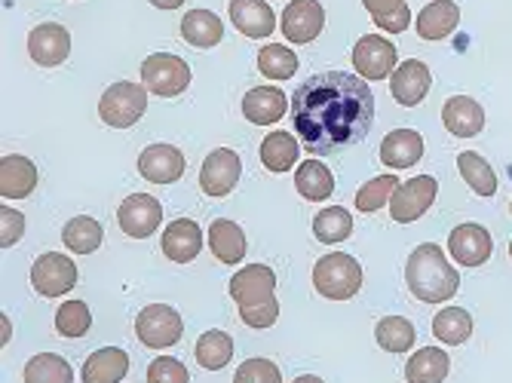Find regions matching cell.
<instances>
[{
    "instance_id": "cell-13",
    "label": "cell",
    "mask_w": 512,
    "mask_h": 383,
    "mask_svg": "<svg viewBox=\"0 0 512 383\" xmlns=\"http://www.w3.org/2000/svg\"><path fill=\"white\" fill-rule=\"evenodd\" d=\"M240 172H243V163H240L237 151H230V148L212 151L203 160V169H200V187H203V194L206 197H227L230 190L237 187Z\"/></svg>"
},
{
    "instance_id": "cell-30",
    "label": "cell",
    "mask_w": 512,
    "mask_h": 383,
    "mask_svg": "<svg viewBox=\"0 0 512 383\" xmlns=\"http://www.w3.org/2000/svg\"><path fill=\"white\" fill-rule=\"evenodd\" d=\"M105 239V230L96 218L89 215H80V218H71L62 230V243L68 246V252L74 255H92Z\"/></svg>"
},
{
    "instance_id": "cell-44",
    "label": "cell",
    "mask_w": 512,
    "mask_h": 383,
    "mask_svg": "<svg viewBox=\"0 0 512 383\" xmlns=\"http://www.w3.org/2000/svg\"><path fill=\"white\" fill-rule=\"evenodd\" d=\"M25 233V215L16 209H7V203L0 206V246L13 249Z\"/></svg>"
},
{
    "instance_id": "cell-29",
    "label": "cell",
    "mask_w": 512,
    "mask_h": 383,
    "mask_svg": "<svg viewBox=\"0 0 512 383\" xmlns=\"http://www.w3.org/2000/svg\"><path fill=\"white\" fill-rule=\"evenodd\" d=\"M451 371V359L439 347H424L417 350L408 365H405V380L408 383H442Z\"/></svg>"
},
{
    "instance_id": "cell-9",
    "label": "cell",
    "mask_w": 512,
    "mask_h": 383,
    "mask_svg": "<svg viewBox=\"0 0 512 383\" xmlns=\"http://www.w3.org/2000/svg\"><path fill=\"white\" fill-rule=\"evenodd\" d=\"M436 194H439V181L433 175H417L411 181H405L393 200H390V215L396 224H411L421 218L433 203H436Z\"/></svg>"
},
{
    "instance_id": "cell-35",
    "label": "cell",
    "mask_w": 512,
    "mask_h": 383,
    "mask_svg": "<svg viewBox=\"0 0 512 383\" xmlns=\"http://www.w3.org/2000/svg\"><path fill=\"white\" fill-rule=\"evenodd\" d=\"M25 383H74V371L56 353H37L25 365Z\"/></svg>"
},
{
    "instance_id": "cell-40",
    "label": "cell",
    "mask_w": 512,
    "mask_h": 383,
    "mask_svg": "<svg viewBox=\"0 0 512 383\" xmlns=\"http://www.w3.org/2000/svg\"><path fill=\"white\" fill-rule=\"evenodd\" d=\"M399 187L402 184H399L396 175H378V178L365 181L359 187V194H356V209L359 212H378V209H384L393 200V194H396Z\"/></svg>"
},
{
    "instance_id": "cell-42",
    "label": "cell",
    "mask_w": 512,
    "mask_h": 383,
    "mask_svg": "<svg viewBox=\"0 0 512 383\" xmlns=\"http://www.w3.org/2000/svg\"><path fill=\"white\" fill-rule=\"evenodd\" d=\"M234 383H283V374L270 359H246L237 368Z\"/></svg>"
},
{
    "instance_id": "cell-15",
    "label": "cell",
    "mask_w": 512,
    "mask_h": 383,
    "mask_svg": "<svg viewBox=\"0 0 512 383\" xmlns=\"http://www.w3.org/2000/svg\"><path fill=\"white\" fill-rule=\"evenodd\" d=\"M448 252L460 267H482L494 252L491 233L482 224H457L448 233Z\"/></svg>"
},
{
    "instance_id": "cell-23",
    "label": "cell",
    "mask_w": 512,
    "mask_h": 383,
    "mask_svg": "<svg viewBox=\"0 0 512 383\" xmlns=\"http://www.w3.org/2000/svg\"><path fill=\"white\" fill-rule=\"evenodd\" d=\"M34 187H37V166L28 157L10 154L0 160V197H4V203L25 200Z\"/></svg>"
},
{
    "instance_id": "cell-3",
    "label": "cell",
    "mask_w": 512,
    "mask_h": 383,
    "mask_svg": "<svg viewBox=\"0 0 512 383\" xmlns=\"http://www.w3.org/2000/svg\"><path fill=\"white\" fill-rule=\"evenodd\" d=\"M313 285L322 298L329 301H350L362 289V267L353 255L332 252L316 261L313 267Z\"/></svg>"
},
{
    "instance_id": "cell-18",
    "label": "cell",
    "mask_w": 512,
    "mask_h": 383,
    "mask_svg": "<svg viewBox=\"0 0 512 383\" xmlns=\"http://www.w3.org/2000/svg\"><path fill=\"white\" fill-rule=\"evenodd\" d=\"M138 172L151 184H175L184 175V154L175 145H151L138 157Z\"/></svg>"
},
{
    "instance_id": "cell-16",
    "label": "cell",
    "mask_w": 512,
    "mask_h": 383,
    "mask_svg": "<svg viewBox=\"0 0 512 383\" xmlns=\"http://www.w3.org/2000/svg\"><path fill=\"white\" fill-rule=\"evenodd\" d=\"M433 86V71L421 59H408L390 74V92L402 108H414L427 99Z\"/></svg>"
},
{
    "instance_id": "cell-1",
    "label": "cell",
    "mask_w": 512,
    "mask_h": 383,
    "mask_svg": "<svg viewBox=\"0 0 512 383\" xmlns=\"http://www.w3.org/2000/svg\"><path fill=\"white\" fill-rule=\"evenodd\" d=\"M375 120L371 86L350 71H322L292 95V123L301 148L319 157L341 154L368 135Z\"/></svg>"
},
{
    "instance_id": "cell-46",
    "label": "cell",
    "mask_w": 512,
    "mask_h": 383,
    "mask_svg": "<svg viewBox=\"0 0 512 383\" xmlns=\"http://www.w3.org/2000/svg\"><path fill=\"white\" fill-rule=\"evenodd\" d=\"M151 4L157 7V10H178L184 0H151Z\"/></svg>"
},
{
    "instance_id": "cell-50",
    "label": "cell",
    "mask_w": 512,
    "mask_h": 383,
    "mask_svg": "<svg viewBox=\"0 0 512 383\" xmlns=\"http://www.w3.org/2000/svg\"><path fill=\"white\" fill-rule=\"evenodd\" d=\"M509 212H512V203H509Z\"/></svg>"
},
{
    "instance_id": "cell-22",
    "label": "cell",
    "mask_w": 512,
    "mask_h": 383,
    "mask_svg": "<svg viewBox=\"0 0 512 383\" xmlns=\"http://www.w3.org/2000/svg\"><path fill=\"white\" fill-rule=\"evenodd\" d=\"M442 123L457 138H473L485 129V111L470 95H451L442 108Z\"/></svg>"
},
{
    "instance_id": "cell-8",
    "label": "cell",
    "mask_w": 512,
    "mask_h": 383,
    "mask_svg": "<svg viewBox=\"0 0 512 383\" xmlns=\"http://www.w3.org/2000/svg\"><path fill=\"white\" fill-rule=\"evenodd\" d=\"M227 292L240 307H261L276 301V273L267 264H252L230 276Z\"/></svg>"
},
{
    "instance_id": "cell-28",
    "label": "cell",
    "mask_w": 512,
    "mask_h": 383,
    "mask_svg": "<svg viewBox=\"0 0 512 383\" xmlns=\"http://www.w3.org/2000/svg\"><path fill=\"white\" fill-rule=\"evenodd\" d=\"M295 187L298 194L310 203H322L335 194V175L332 169H325V163L319 160H304L298 169H295Z\"/></svg>"
},
{
    "instance_id": "cell-26",
    "label": "cell",
    "mask_w": 512,
    "mask_h": 383,
    "mask_svg": "<svg viewBox=\"0 0 512 383\" xmlns=\"http://www.w3.org/2000/svg\"><path fill=\"white\" fill-rule=\"evenodd\" d=\"M129 374V356L120 347H105L96 350L83 362V383H120Z\"/></svg>"
},
{
    "instance_id": "cell-31",
    "label": "cell",
    "mask_w": 512,
    "mask_h": 383,
    "mask_svg": "<svg viewBox=\"0 0 512 383\" xmlns=\"http://www.w3.org/2000/svg\"><path fill=\"white\" fill-rule=\"evenodd\" d=\"M298 154H301V145L289 132H270L261 141V163L270 172H289L298 163Z\"/></svg>"
},
{
    "instance_id": "cell-33",
    "label": "cell",
    "mask_w": 512,
    "mask_h": 383,
    "mask_svg": "<svg viewBox=\"0 0 512 383\" xmlns=\"http://www.w3.org/2000/svg\"><path fill=\"white\" fill-rule=\"evenodd\" d=\"M457 169H460L463 181L473 187V194H479V197H494L497 194V172L491 169V163L482 154L463 151L457 157Z\"/></svg>"
},
{
    "instance_id": "cell-49",
    "label": "cell",
    "mask_w": 512,
    "mask_h": 383,
    "mask_svg": "<svg viewBox=\"0 0 512 383\" xmlns=\"http://www.w3.org/2000/svg\"><path fill=\"white\" fill-rule=\"evenodd\" d=\"M509 258H512V243H509Z\"/></svg>"
},
{
    "instance_id": "cell-4",
    "label": "cell",
    "mask_w": 512,
    "mask_h": 383,
    "mask_svg": "<svg viewBox=\"0 0 512 383\" xmlns=\"http://www.w3.org/2000/svg\"><path fill=\"white\" fill-rule=\"evenodd\" d=\"M145 111H148V89L138 83H129V80L108 86L99 102V117L114 129L135 126L145 117Z\"/></svg>"
},
{
    "instance_id": "cell-41",
    "label": "cell",
    "mask_w": 512,
    "mask_h": 383,
    "mask_svg": "<svg viewBox=\"0 0 512 383\" xmlns=\"http://www.w3.org/2000/svg\"><path fill=\"white\" fill-rule=\"evenodd\" d=\"M89 325H92V316L83 301H65L56 313V331L65 334V338H83Z\"/></svg>"
},
{
    "instance_id": "cell-11",
    "label": "cell",
    "mask_w": 512,
    "mask_h": 383,
    "mask_svg": "<svg viewBox=\"0 0 512 383\" xmlns=\"http://www.w3.org/2000/svg\"><path fill=\"white\" fill-rule=\"evenodd\" d=\"M163 221V206L151 194H132L117 209V224L132 239H148Z\"/></svg>"
},
{
    "instance_id": "cell-10",
    "label": "cell",
    "mask_w": 512,
    "mask_h": 383,
    "mask_svg": "<svg viewBox=\"0 0 512 383\" xmlns=\"http://www.w3.org/2000/svg\"><path fill=\"white\" fill-rule=\"evenodd\" d=\"M396 46L387 37L378 34H365L356 40L353 46V68L365 77V80H387L399 65Z\"/></svg>"
},
{
    "instance_id": "cell-21",
    "label": "cell",
    "mask_w": 512,
    "mask_h": 383,
    "mask_svg": "<svg viewBox=\"0 0 512 383\" xmlns=\"http://www.w3.org/2000/svg\"><path fill=\"white\" fill-rule=\"evenodd\" d=\"M424 157V135L414 129H393L381 141V163L387 169H411Z\"/></svg>"
},
{
    "instance_id": "cell-24",
    "label": "cell",
    "mask_w": 512,
    "mask_h": 383,
    "mask_svg": "<svg viewBox=\"0 0 512 383\" xmlns=\"http://www.w3.org/2000/svg\"><path fill=\"white\" fill-rule=\"evenodd\" d=\"M209 249L212 255L227 264V267H234L246 258V233L237 221H227V218H218L209 224Z\"/></svg>"
},
{
    "instance_id": "cell-20",
    "label": "cell",
    "mask_w": 512,
    "mask_h": 383,
    "mask_svg": "<svg viewBox=\"0 0 512 383\" xmlns=\"http://www.w3.org/2000/svg\"><path fill=\"white\" fill-rule=\"evenodd\" d=\"M230 22L252 40H264L276 31V16L267 0H230Z\"/></svg>"
},
{
    "instance_id": "cell-27",
    "label": "cell",
    "mask_w": 512,
    "mask_h": 383,
    "mask_svg": "<svg viewBox=\"0 0 512 383\" xmlns=\"http://www.w3.org/2000/svg\"><path fill=\"white\" fill-rule=\"evenodd\" d=\"M181 37L188 40L194 50H212L224 37V22L209 10H191L181 19Z\"/></svg>"
},
{
    "instance_id": "cell-37",
    "label": "cell",
    "mask_w": 512,
    "mask_h": 383,
    "mask_svg": "<svg viewBox=\"0 0 512 383\" xmlns=\"http://www.w3.org/2000/svg\"><path fill=\"white\" fill-rule=\"evenodd\" d=\"M375 25L387 34H402L411 25V10L405 0H362Z\"/></svg>"
},
{
    "instance_id": "cell-2",
    "label": "cell",
    "mask_w": 512,
    "mask_h": 383,
    "mask_svg": "<svg viewBox=\"0 0 512 383\" xmlns=\"http://www.w3.org/2000/svg\"><path fill=\"white\" fill-rule=\"evenodd\" d=\"M408 292L424 304H445L460 289V273L448 264L445 252L436 243L417 246L405 261Z\"/></svg>"
},
{
    "instance_id": "cell-19",
    "label": "cell",
    "mask_w": 512,
    "mask_h": 383,
    "mask_svg": "<svg viewBox=\"0 0 512 383\" xmlns=\"http://www.w3.org/2000/svg\"><path fill=\"white\" fill-rule=\"evenodd\" d=\"M289 111V95L279 86H255L243 99V117L255 126H270Z\"/></svg>"
},
{
    "instance_id": "cell-12",
    "label": "cell",
    "mask_w": 512,
    "mask_h": 383,
    "mask_svg": "<svg viewBox=\"0 0 512 383\" xmlns=\"http://www.w3.org/2000/svg\"><path fill=\"white\" fill-rule=\"evenodd\" d=\"M28 56L40 68H56L71 56V34L59 22H43L28 34Z\"/></svg>"
},
{
    "instance_id": "cell-14",
    "label": "cell",
    "mask_w": 512,
    "mask_h": 383,
    "mask_svg": "<svg viewBox=\"0 0 512 383\" xmlns=\"http://www.w3.org/2000/svg\"><path fill=\"white\" fill-rule=\"evenodd\" d=\"M279 28H283L289 43L304 46L322 34L325 10L319 0H289V7L283 10V19H279Z\"/></svg>"
},
{
    "instance_id": "cell-5",
    "label": "cell",
    "mask_w": 512,
    "mask_h": 383,
    "mask_svg": "<svg viewBox=\"0 0 512 383\" xmlns=\"http://www.w3.org/2000/svg\"><path fill=\"white\" fill-rule=\"evenodd\" d=\"M142 83L160 99H172L191 86V68L172 53H154L142 62Z\"/></svg>"
},
{
    "instance_id": "cell-38",
    "label": "cell",
    "mask_w": 512,
    "mask_h": 383,
    "mask_svg": "<svg viewBox=\"0 0 512 383\" xmlns=\"http://www.w3.org/2000/svg\"><path fill=\"white\" fill-rule=\"evenodd\" d=\"M350 233H353V218L341 206H329L313 218V236L319 243H344Z\"/></svg>"
},
{
    "instance_id": "cell-43",
    "label": "cell",
    "mask_w": 512,
    "mask_h": 383,
    "mask_svg": "<svg viewBox=\"0 0 512 383\" xmlns=\"http://www.w3.org/2000/svg\"><path fill=\"white\" fill-rule=\"evenodd\" d=\"M148 383H191V374L178 359L163 356L148 365Z\"/></svg>"
},
{
    "instance_id": "cell-6",
    "label": "cell",
    "mask_w": 512,
    "mask_h": 383,
    "mask_svg": "<svg viewBox=\"0 0 512 383\" xmlns=\"http://www.w3.org/2000/svg\"><path fill=\"white\" fill-rule=\"evenodd\" d=\"M135 334H138V341H142L145 347L166 350V347H172V344L181 341L184 322H181V316H178L175 307H169V304H151V307H145L142 313H138Z\"/></svg>"
},
{
    "instance_id": "cell-48",
    "label": "cell",
    "mask_w": 512,
    "mask_h": 383,
    "mask_svg": "<svg viewBox=\"0 0 512 383\" xmlns=\"http://www.w3.org/2000/svg\"><path fill=\"white\" fill-rule=\"evenodd\" d=\"M7 341H10V319L4 316V344H7Z\"/></svg>"
},
{
    "instance_id": "cell-17",
    "label": "cell",
    "mask_w": 512,
    "mask_h": 383,
    "mask_svg": "<svg viewBox=\"0 0 512 383\" xmlns=\"http://www.w3.org/2000/svg\"><path fill=\"white\" fill-rule=\"evenodd\" d=\"M163 255L175 264H188L200 255L203 249V227L191 218H175L166 230H163Z\"/></svg>"
},
{
    "instance_id": "cell-47",
    "label": "cell",
    "mask_w": 512,
    "mask_h": 383,
    "mask_svg": "<svg viewBox=\"0 0 512 383\" xmlns=\"http://www.w3.org/2000/svg\"><path fill=\"white\" fill-rule=\"evenodd\" d=\"M295 383H325V380H322V377H316V374H301Z\"/></svg>"
},
{
    "instance_id": "cell-45",
    "label": "cell",
    "mask_w": 512,
    "mask_h": 383,
    "mask_svg": "<svg viewBox=\"0 0 512 383\" xmlns=\"http://www.w3.org/2000/svg\"><path fill=\"white\" fill-rule=\"evenodd\" d=\"M240 319L249 328H270L279 319V304L270 301V304H261V307H240Z\"/></svg>"
},
{
    "instance_id": "cell-39",
    "label": "cell",
    "mask_w": 512,
    "mask_h": 383,
    "mask_svg": "<svg viewBox=\"0 0 512 383\" xmlns=\"http://www.w3.org/2000/svg\"><path fill=\"white\" fill-rule=\"evenodd\" d=\"M258 71L267 80H292L295 71H298V56L289 50V46L270 43L258 53Z\"/></svg>"
},
{
    "instance_id": "cell-25",
    "label": "cell",
    "mask_w": 512,
    "mask_h": 383,
    "mask_svg": "<svg viewBox=\"0 0 512 383\" xmlns=\"http://www.w3.org/2000/svg\"><path fill=\"white\" fill-rule=\"evenodd\" d=\"M414 25H417L421 40H445L460 25V7L454 0H433V4H427L421 10Z\"/></svg>"
},
{
    "instance_id": "cell-36",
    "label": "cell",
    "mask_w": 512,
    "mask_h": 383,
    "mask_svg": "<svg viewBox=\"0 0 512 383\" xmlns=\"http://www.w3.org/2000/svg\"><path fill=\"white\" fill-rule=\"evenodd\" d=\"M375 341L387 353H408L414 347V325L405 316H384L375 325Z\"/></svg>"
},
{
    "instance_id": "cell-34",
    "label": "cell",
    "mask_w": 512,
    "mask_h": 383,
    "mask_svg": "<svg viewBox=\"0 0 512 383\" xmlns=\"http://www.w3.org/2000/svg\"><path fill=\"white\" fill-rule=\"evenodd\" d=\"M194 356H197L200 368L218 371V368H224L230 359H234V338H230L227 331L212 328V331L200 334V341L194 347Z\"/></svg>"
},
{
    "instance_id": "cell-32",
    "label": "cell",
    "mask_w": 512,
    "mask_h": 383,
    "mask_svg": "<svg viewBox=\"0 0 512 383\" xmlns=\"http://www.w3.org/2000/svg\"><path fill=\"white\" fill-rule=\"evenodd\" d=\"M433 334H436V341L448 347L467 344L473 334V316L463 307H445L433 316Z\"/></svg>"
},
{
    "instance_id": "cell-7",
    "label": "cell",
    "mask_w": 512,
    "mask_h": 383,
    "mask_svg": "<svg viewBox=\"0 0 512 383\" xmlns=\"http://www.w3.org/2000/svg\"><path fill=\"white\" fill-rule=\"evenodd\" d=\"M31 285H34V292L43 298H62V295L74 292L77 267L68 255L46 252L31 264Z\"/></svg>"
}]
</instances>
